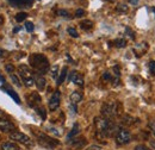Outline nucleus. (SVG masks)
Returning <instances> with one entry per match:
<instances>
[{
    "label": "nucleus",
    "instance_id": "nucleus-1",
    "mask_svg": "<svg viewBox=\"0 0 155 150\" xmlns=\"http://www.w3.org/2000/svg\"><path fill=\"white\" fill-rule=\"evenodd\" d=\"M94 125L97 129V135L100 138L112 136L116 130V125L110 119H106L104 117H97L94 119Z\"/></svg>",
    "mask_w": 155,
    "mask_h": 150
},
{
    "label": "nucleus",
    "instance_id": "nucleus-2",
    "mask_svg": "<svg viewBox=\"0 0 155 150\" xmlns=\"http://www.w3.org/2000/svg\"><path fill=\"white\" fill-rule=\"evenodd\" d=\"M29 63L30 66L37 72V74H45L49 68H50V64H49V60L45 57V55L43 54H32L29 57Z\"/></svg>",
    "mask_w": 155,
    "mask_h": 150
},
{
    "label": "nucleus",
    "instance_id": "nucleus-3",
    "mask_svg": "<svg viewBox=\"0 0 155 150\" xmlns=\"http://www.w3.org/2000/svg\"><path fill=\"white\" fill-rule=\"evenodd\" d=\"M18 74L26 87H31L32 85H35V74L26 64L18 66Z\"/></svg>",
    "mask_w": 155,
    "mask_h": 150
},
{
    "label": "nucleus",
    "instance_id": "nucleus-4",
    "mask_svg": "<svg viewBox=\"0 0 155 150\" xmlns=\"http://www.w3.org/2000/svg\"><path fill=\"white\" fill-rule=\"evenodd\" d=\"M101 114L106 119H112L118 114V104L117 103H105L101 106Z\"/></svg>",
    "mask_w": 155,
    "mask_h": 150
},
{
    "label": "nucleus",
    "instance_id": "nucleus-5",
    "mask_svg": "<svg viewBox=\"0 0 155 150\" xmlns=\"http://www.w3.org/2000/svg\"><path fill=\"white\" fill-rule=\"evenodd\" d=\"M35 133H36V136H37L38 143L42 147L48 148V149H53V148H55V147L58 145V141L51 138V137H49L48 135H45V133H43V132H35Z\"/></svg>",
    "mask_w": 155,
    "mask_h": 150
},
{
    "label": "nucleus",
    "instance_id": "nucleus-6",
    "mask_svg": "<svg viewBox=\"0 0 155 150\" xmlns=\"http://www.w3.org/2000/svg\"><path fill=\"white\" fill-rule=\"evenodd\" d=\"M8 137H10V139H12V141H17V142H19V143H23V144L26 145V147H31V145L34 144L32 141L30 139V137L26 136V135L23 133V132H19V131L11 132V133L8 135Z\"/></svg>",
    "mask_w": 155,
    "mask_h": 150
},
{
    "label": "nucleus",
    "instance_id": "nucleus-7",
    "mask_svg": "<svg viewBox=\"0 0 155 150\" xmlns=\"http://www.w3.org/2000/svg\"><path fill=\"white\" fill-rule=\"evenodd\" d=\"M15 128H16L15 124L7 118V116L0 111V130L4 132H8L15 130Z\"/></svg>",
    "mask_w": 155,
    "mask_h": 150
},
{
    "label": "nucleus",
    "instance_id": "nucleus-8",
    "mask_svg": "<svg viewBox=\"0 0 155 150\" xmlns=\"http://www.w3.org/2000/svg\"><path fill=\"white\" fill-rule=\"evenodd\" d=\"M131 139V135L127 129H119L116 135V142L119 145H124L128 144Z\"/></svg>",
    "mask_w": 155,
    "mask_h": 150
},
{
    "label": "nucleus",
    "instance_id": "nucleus-9",
    "mask_svg": "<svg viewBox=\"0 0 155 150\" xmlns=\"http://www.w3.org/2000/svg\"><path fill=\"white\" fill-rule=\"evenodd\" d=\"M7 2L15 8H30L34 5V0H7Z\"/></svg>",
    "mask_w": 155,
    "mask_h": 150
},
{
    "label": "nucleus",
    "instance_id": "nucleus-10",
    "mask_svg": "<svg viewBox=\"0 0 155 150\" xmlns=\"http://www.w3.org/2000/svg\"><path fill=\"white\" fill-rule=\"evenodd\" d=\"M60 100H61V93L60 91H55L51 95V98L49 99V109L51 111L58 110L60 106Z\"/></svg>",
    "mask_w": 155,
    "mask_h": 150
},
{
    "label": "nucleus",
    "instance_id": "nucleus-11",
    "mask_svg": "<svg viewBox=\"0 0 155 150\" xmlns=\"http://www.w3.org/2000/svg\"><path fill=\"white\" fill-rule=\"evenodd\" d=\"M41 101H42V99H41L39 94L36 93V92H32V93L28 96L29 106H31V107H34V109H35V107H37V106H39Z\"/></svg>",
    "mask_w": 155,
    "mask_h": 150
},
{
    "label": "nucleus",
    "instance_id": "nucleus-12",
    "mask_svg": "<svg viewBox=\"0 0 155 150\" xmlns=\"http://www.w3.org/2000/svg\"><path fill=\"white\" fill-rule=\"evenodd\" d=\"M1 91H4L5 93H7L13 100H15V103L16 104H20V98L19 95L16 93V91H13L10 86H1Z\"/></svg>",
    "mask_w": 155,
    "mask_h": 150
},
{
    "label": "nucleus",
    "instance_id": "nucleus-13",
    "mask_svg": "<svg viewBox=\"0 0 155 150\" xmlns=\"http://www.w3.org/2000/svg\"><path fill=\"white\" fill-rule=\"evenodd\" d=\"M69 81L78 85V86H84V77L79 74L78 72H75V70H73L69 74Z\"/></svg>",
    "mask_w": 155,
    "mask_h": 150
},
{
    "label": "nucleus",
    "instance_id": "nucleus-14",
    "mask_svg": "<svg viewBox=\"0 0 155 150\" xmlns=\"http://www.w3.org/2000/svg\"><path fill=\"white\" fill-rule=\"evenodd\" d=\"M35 83H36V87L38 88V91H43L47 86V80L43 75L41 74H35Z\"/></svg>",
    "mask_w": 155,
    "mask_h": 150
},
{
    "label": "nucleus",
    "instance_id": "nucleus-15",
    "mask_svg": "<svg viewBox=\"0 0 155 150\" xmlns=\"http://www.w3.org/2000/svg\"><path fill=\"white\" fill-rule=\"evenodd\" d=\"M0 149L1 150H20V148H19V145H17V144L13 143V142H6V143L1 144Z\"/></svg>",
    "mask_w": 155,
    "mask_h": 150
},
{
    "label": "nucleus",
    "instance_id": "nucleus-16",
    "mask_svg": "<svg viewBox=\"0 0 155 150\" xmlns=\"http://www.w3.org/2000/svg\"><path fill=\"white\" fill-rule=\"evenodd\" d=\"M69 99H71V103H72V104L77 105L78 103H80V101H81V99H82V93L75 91V92H73V93L71 94Z\"/></svg>",
    "mask_w": 155,
    "mask_h": 150
},
{
    "label": "nucleus",
    "instance_id": "nucleus-17",
    "mask_svg": "<svg viewBox=\"0 0 155 150\" xmlns=\"http://www.w3.org/2000/svg\"><path fill=\"white\" fill-rule=\"evenodd\" d=\"M80 28L85 31H88L93 28V21L90 20V19H85V20H81L80 21Z\"/></svg>",
    "mask_w": 155,
    "mask_h": 150
},
{
    "label": "nucleus",
    "instance_id": "nucleus-18",
    "mask_svg": "<svg viewBox=\"0 0 155 150\" xmlns=\"http://www.w3.org/2000/svg\"><path fill=\"white\" fill-rule=\"evenodd\" d=\"M67 73H68V68H67V67H63L62 70H61V73H60V76H58V86L64 81V79H66V76H67Z\"/></svg>",
    "mask_w": 155,
    "mask_h": 150
},
{
    "label": "nucleus",
    "instance_id": "nucleus-19",
    "mask_svg": "<svg viewBox=\"0 0 155 150\" xmlns=\"http://www.w3.org/2000/svg\"><path fill=\"white\" fill-rule=\"evenodd\" d=\"M80 131V126H79V124L75 123L74 125H73V129H72V131L68 133V139H71V138H73L74 136H77L78 133Z\"/></svg>",
    "mask_w": 155,
    "mask_h": 150
},
{
    "label": "nucleus",
    "instance_id": "nucleus-20",
    "mask_svg": "<svg viewBox=\"0 0 155 150\" xmlns=\"http://www.w3.org/2000/svg\"><path fill=\"white\" fill-rule=\"evenodd\" d=\"M35 111L37 112V114H38L43 120L47 118V112H45V109H44L43 106H37V107H35Z\"/></svg>",
    "mask_w": 155,
    "mask_h": 150
},
{
    "label": "nucleus",
    "instance_id": "nucleus-21",
    "mask_svg": "<svg viewBox=\"0 0 155 150\" xmlns=\"http://www.w3.org/2000/svg\"><path fill=\"white\" fill-rule=\"evenodd\" d=\"M114 44L116 45L117 48H124L127 45V41L124 38H117L114 41Z\"/></svg>",
    "mask_w": 155,
    "mask_h": 150
},
{
    "label": "nucleus",
    "instance_id": "nucleus-22",
    "mask_svg": "<svg viewBox=\"0 0 155 150\" xmlns=\"http://www.w3.org/2000/svg\"><path fill=\"white\" fill-rule=\"evenodd\" d=\"M72 144H73L74 147H77V148H81V147H84V145L86 144V139H85V138H80V139H73Z\"/></svg>",
    "mask_w": 155,
    "mask_h": 150
},
{
    "label": "nucleus",
    "instance_id": "nucleus-23",
    "mask_svg": "<svg viewBox=\"0 0 155 150\" xmlns=\"http://www.w3.org/2000/svg\"><path fill=\"white\" fill-rule=\"evenodd\" d=\"M50 73H51V77H53V79H58V64H54V66L50 68Z\"/></svg>",
    "mask_w": 155,
    "mask_h": 150
},
{
    "label": "nucleus",
    "instance_id": "nucleus-24",
    "mask_svg": "<svg viewBox=\"0 0 155 150\" xmlns=\"http://www.w3.org/2000/svg\"><path fill=\"white\" fill-rule=\"evenodd\" d=\"M26 17H28V13H26V12H19V13L16 15V20H17L18 23H20V21L25 20Z\"/></svg>",
    "mask_w": 155,
    "mask_h": 150
},
{
    "label": "nucleus",
    "instance_id": "nucleus-25",
    "mask_svg": "<svg viewBox=\"0 0 155 150\" xmlns=\"http://www.w3.org/2000/svg\"><path fill=\"white\" fill-rule=\"evenodd\" d=\"M58 15L60 17H63V18H71V13L67 10H58Z\"/></svg>",
    "mask_w": 155,
    "mask_h": 150
},
{
    "label": "nucleus",
    "instance_id": "nucleus-26",
    "mask_svg": "<svg viewBox=\"0 0 155 150\" xmlns=\"http://www.w3.org/2000/svg\"><path fill=\"white\" fill-rule=\"evenodd\" d=\"M116 10H117V12H119V13H127V12H128V7H127V5H124V4L118 5Z\"/></svg>",
    "mask_w": 155,
    "mask_h": 150
},
{
    "label": "nucleus",
    "instance_id": "nucleus-27",
    "mask_svg": "<svg viewBox=\"0 0 155 150\" xmlns=\"http://www.w3.org/2000/svg\"><path fill=\"white\" fill-rule=\"evenodd\" d=\"M25 29L28 32H32L35 30V26H34V23L32 21H25Z\"/></svg>",
    "mask_w": 155,
    "mask_h": 150
},
{
    "label": "nucleus",
    "instance_id": "nucleus-28",
    "mask_svg": "<svg viewBox=\"0 0 155 150\" xmlns=\"http://www.w3.org/2000/svg\"><path fill=\"white\" fill-rule=\"evenodd\" d=\"M67 32L72 36V37H74V38H78L79 37V34H78V31L74 29V28H68V30H67Z\"/></svg>",
    "mask_w": 155,
    "mask_h": 150
},
{
    "label": "nucleus",
    "instance_id": "nucleus-29",
    "mask_svg": "<svg viewBox=\"0 0 155 150\" xmlns=\"http://www.w3.org/2000/svg\"><path fill=\"white\" fill-rule=\"evenodd\" d=\"M10 77H11V80H12V81L15 82V85L19 87V86H20V82H19V80H18V77H17V76H16L15 74H10Z\"/></svg>",
    "mask_w": 155,
    "mask_h": 150
},
{
    "label": "nucleus",
    "instance_id": "nucleus-30",
    "mask_svg": "<svg viewBox=\"0 0 155 150\" xmlns=\"http://www.w3.org/2000/svg\"><path fill=\"white\" fill-rule=\"evenodd\" d=\"M5 69H6V72L7 73H10V74H13V72H15V67H13V64H6V67H5Z\"/></svg>",
    "mask_w": 155,
    "mask_h": 150
},
{
    "label": "nucleus",
    "instance_id": "nucleus-31",
    "mask_svg": "<svg viewBox=\"0 0 155 150\" xmlns=\"http://www.w3.org/2000/svg\"><path fill=\"white\" fill-rule=\"evenodd\" d=\"M125 32L129 35V37L131 39H135V32L133 30H130V28H125Z\"/></svg>",
    "mask_w": 155,
    "mask_h": 150
},
{
    "label": "nucleus",
    "instance_id": "nucleus-32",
    "mask_svg": "<svg viewBox=\"0 0 155 150\" xmlns=\"http://www.w3.org/2000/svg\"><path fill=\"white\" fill-rule=\"evenodd\" d=\"M149 69H150V73L155 75V61H150L149 62Z\"/></svg>",
    "mask_w": 155,
    "mask_h": 150
},
{
    "label": "nucleus",
    "instance_id": "nucleus-33",
    "mask_svg": "<svg viewBox=\"0 0 155 150\" xmlns=\"http://www.w3.org/2000/svg\"><path fill=\"white\" fill-rule=\"evenodd\" d=\"M84 15H85V11H84L82 8H78L77 11H75V17H78V18L82 17Z\"/></svg>",
    "mask_w": 155,
    "mask_h": 150
},
{
    "label": "nucleus",
    "instance_id": "nucleus-34",
    "mask_svg": "<svg viewBox=\"0 0 155 150\" xmlns=\"http://www.w3.org/2000/svg\"><path fill=\"white\" fill-rule=\"evenodd\" d=\"M49 131L51 132V133H54V135H56V136H61V133H62V132H58V130H56V129H54V128H50V129H49Z\"/></svg>",
    "mask_w": 155,
    "mask_h": 150
},
{
    "label": "nucleus",
    "instance_id": "nucleus-35",
    "mask_svg": "<svg viewBox=\"0 0 155 150\" xmlns=\"http://www.w3.org/2000/svg\"><path fill=\"white\" fill-rule=\"evenodd\" d=\"M135 150H150L149 148H147L146 145H137L135 148Z\"/></svg>",
    "mask_w": 155,
    "mask_h": 150
},
{
    "label": "nucleus",
    "instance_id": "nucleus-36",
    "mask_svg": "<svg viewBox=\"0 0 155 150\" xmlns=\"http://www.w3.org/2000/svg\"><path fill=\"white\" fill-rule=\"evenodd\" d=\"M87 150H101V149H100V147H98V145H91Z\"/></svg>",
    "mask_w": 155,
    "mask_h": 150
},
{
    "label": "nucleus",
    "instance_id": "nucleus-37",
    "mask_svg": "<svg viewBox=\"0 0 155 150\" xmlns=\"http://www.w3.org/2000/svg\"><path fill=\"white\" fill-rule=\"evenodd\" d=\"M20 30H21V26L15 28V29H13V34H17V32H18V31H20Z\"/></svg>",
    "mask_w": 155,
    "mask_h": 150
},
{
    "label": "nucleus",
    "instance_id": "nucleus-38",
    "mask_svg": "<svg viewBox=\"0 0 155 150\" xmlns=\"http://www.w3.org/2000/svg\"><path fill=\"white\" fill-rule=\"evenodd\" d=\"M129 2H130L131 5H136V4L138 2V0H129Z\"/></svg>",
    "mask_w": 155,
    "mask_h": 150
},
{
    "label": "nucleus",
    "instance_id": "nucleus-39",
    "mask_svg": "<svg viewBox=\"0 0 155 150\" xmlns=\"http://www.w3.org/2000/svg\"><path fill=\"white\" fill-rule=\"evenodd\" d=\"M150 128H152V130H153V133H154V136H155V123L150 124Z\"/></svg>",
    "mask_w": 155,
    "mask_h": 150
},
{
    "label": "nucleus",
    "instance_id": "nucleus-40",
    "mask_svg": "<svg viewBox=\"0 0 155 150\" xmlns=\"http://www.w3.org/2000/svg\"><path fill=\"white\" fill-rule=\"evenodd\" d=\"M150 145L153 147V149H155V141H150Z\"/></svg>",
    "mask_w": 155,
    "mask_h": 150
},
{
    "label": "nucleus",
    "instance_id": "nucleus-41",
    "mask_svg": "<svg viewBox=\"0 0 155 150\" xmlns=\"http://www.w3.org/2000/svg\"><path fill=\"white\" fill-rule=\"evenodd\" d=\"M0 81H1V82H5V79H4L1 75H0Z\"/></svg>",
    "mask_w": 155,
    "mask_h": 150
},
{
    "label": "nucleus",
    "instance_id": "nucleus-42",
    "mask_svg": "<svg viewBox=\"0 0 155 150\" xmlns=\"http://www.w3.org/2000/svg\"><path fill=\"white\" fill-rule=\"evenodd\" d=\"M150 11H153V12L155 13V8H154V7H152V8H150Z\"/></svg>",
    "mask_w": 155,
    "mask_h": 150
},
{
    "label": "nucleus",
    "instance_id": "nucleus-43",
    "mask_svg": "<svg viewBox=\"0 0 155 150\" xmlns=\"http://www.w3.org/2000/svg\"><path fill=\"white\" fill-rule=\"evenodd\" d=\"M110 1H114V0H110Z\"/></svg>",
    "mask_w": 155,
    "mask_h": 150
}]
</instances>
